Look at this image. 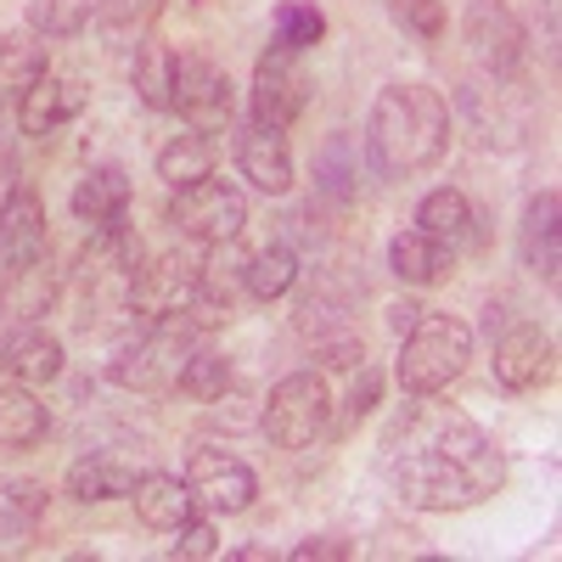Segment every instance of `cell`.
<instances>
[{"instance_id":"6da1fadb","label":"cell","mask_w":562,"mask_h":562,"mask_svg":"<svg viewBox=\"0 0 562 562\" xmlns=\"http://www.w3.org/2000/svg\"><path fill=\"white\" fill-rule=\"evenodd\" d=\"M383 479L411 512H467L506 484V456L461 405L411 394L378 445Z\"/></svg>"},{"instance_id":"7a4b0ae2","label":"cell","mask_w":562,"mask_h":562,"mask_svg":"<svg viewBox=\"0 0 562 562\" xmlns=\"http://www.w3.org/2000/svg\"><path fill=\"white\" fill-rule=\"evenodd\" d=\"M456 113L450 97L422 79H394L378 90V102L366 113V158L378 175H422L450 153Z\"/></svg>"},{"instance_id":"3957f363","label":"cell","mask_w":562,"mask_h":562,"mask_svg":"<svg viewBox=\"0 0 562 562\" xmlns=\"http://www.w3.org/2000/svg\"><path fill=\"white\" fill-rule=\"evenodd\" d=\"M467 360H473V326L456 315L422 310L405 333H400V360H394V383L405 394H445Z\"/></svg>"},{"instance_id":"277c9868","label":"cell","mask_w":562,"mask_h":562,"mask_svg":"<svg viewBox=\"0 0 562 562\" xmlns=\"http://www.w3.org/2000/svg\"><path fill=\"white\" fill-rule=\"evenodd\" d=\"M198 326L192 321H153L140 338H130L113 360H108V383L130 389V394H175L180 371L198 349Z\"/></svg>"},{"instance_id":"5b68a950","label":"cell","mask_w":562,"mask_h":562,"mask_svg":"<svg viewBox=\"0 0 562 562\" xmlns=\"http://www.w3.org/2000/svg\"><path fill=\"white\" fill-rule=\"evenodd\" d=\"M140 259H147V248H140L135 237V225H102V231H90L79 259H74V281H79V293H85V315L90 310H119L130 315V281L140 270Z\"/></svg>"},{"instance_id":"8992f818","label":"cell","mask_w":562,"mask_h":562,"mask_svg":"<svg viewBox=\"0 0 562 562\" xmlns=\"http://www.w3.org/2000/svg\"><path fill=\"white\" fill-rule=\"evenodd\" d=\"M259 428L276 450H310L333 428V389L321 371H288L265 400H259Z\"/></svg>"},{"instance_id":"52a82bcc","label":"cell","mask_w":562,"mask_h":562,"mask_svg":"<svg viewBox=\"0 0 562 562\" xmlns=\"http://www.w3.org/2000/svg\"><path fill=\"white\" fill-rule=\"evenodd\" d=\"M169 225L180 231L186 243H203V248H225L243 237L248 225V198L237 192L231 180H198V186H180L169 192Z\"/></svg>"},{"instance_id":"ba28073f","label":"cell","mask_w":562,"mask_h":562,"mask_svg":"<svg viewBox=\"0 0 562 562\" xmlns=\"http://www.w3.org/2000/svg\"><path fill=\"white\" fill-rule=\"evenodd\" d=\"M198 281H203V259L186 254V248H169V254H153L140 259L135 281H130V315L140 321H186L198 299Z\"/></svg>"},{"instance_id":"9c48e42d","label":"cell","mask_w":562,"mask_h":562,"mask_svg":"<svg viewBox=\"0 0 562 562\" xmlns=\"http://www.w3.org/2000/svg\"><path fill=\"white\" fill-rule=\"evenodd\" d=\"M461 40H467V52H473V63L490 79H512L529 57V29H524L518 12H512V0H467Z\"/></svg>"},{"instance_id":"30bf717a","label":"cell","mask_w":562,"mask_h":562,"mask_svg":"<svg viewBox=\"0 0 562 562\" xmlns=\"http://www.w3.org/2000/svg\"><path fill=\"white\" fill-rule=\"evenodd\" d=\"M180 479L198 495V506L214 512V518H237V512H248L259 501V473L225 445H198L192 456H186Z\"/></svg>"},{"instance_id":"8fae6325","label":"cell","mask_w":562,"mask_h":562,"mask_svg":"<svg viewBox=\"0 0 562 562\" xmlns=\"http://www.w3.org/2000/svg\"><path fill=\"white\" fill-rule=\"evenodd\" d=\"M169 113H180L203 135H220V130H231V119H237V85H231V74L214 57L186 52L180 68H175V108Z\"/></svg>"},{"instance_id":"7c38bea8","label":"cell","mask_w":562,"mask_h":562,"mask_svg":"<svg viewBox=\"0 0 562 562\" xmlns=\"http://www.w3.org/2000/svg\"><path fill=\"white\" fill-rule=\"evenodd\" d=\"M315 97V85L304 74V57L288 52V45H270V52L254 63V85H248V102H254V119L270 124V130H288L304 119Z\"/></svg>"},{"instance_id":"4fadbf2b","label":"cell","mask_w":562,"mask_h":562,"mask_svg":"<svg viewBox=\"0 0 562 562\" xmlns=\"http://www.w3.org/2000/svg\"><path fill=\"white\" fill-rule=\"evenodd\" d=\"M63 299V270L45 254H29V259H0V321L7 326H23V321H45Z\"/></svg>"},{"instance_id":"5bb4252c","label":"cell","mask_w":562,"mask_h":562,"mask_svg":"<svg viewBox=\"0 0 562 562\" xmlns=\"http://www.w3.org/2000/svg\"><path fill=\"white\" fill-rule=\"evenodd\" d=\"M557 371V338L540 321H512L495 338V383L512 394H529L540 383H551Z\"/></svg>"},{"instance_id":"9a60e30c","label":"cell","mask_w":562,"mask_h":562,"mask_svg":"<svg viewBox=\"0 0 562 562\" xmlns=\"http://www.w3.org/2000/svg\"><path fill=\"white\" fill-rule=\"evenodd\" d=\"M237 169H243V180L254 186V192L288 198L293 180H299L293 175V153H288V130H270V124L248 119L237 130Z\"/></svg>"},{"instance_id":"2e32d148","label":"cell","mask_w":562,"mask_h":562,"mask_svg":"<svg viewBox=\"0 0 562 562\" xmlns=\"http://www.w3.org/2000/svg\"><path fill=\"white\" fill-rule=\"evenodd\" d=\"M63 366H68L63 338L45 333L40 321H23V326H12V333H0V371H7L12 383L45 389V383L63 378Z\"/></svg>"},{"instance_id":"e0dca14e","label":"cell","mask_w":562,"mask_h":562,"mask_svg":"<svg viewBox=\"0 0 562 562\" xmlns=\"http://www.w3.org/2000/svg\"><path fill=\"white\" fill-rule=\"evenodd\" d=\"M85 113V85L68 74H40L23 97H18V130L23 135H57L68 119Z\"/></svg>"},{"instance_id":"ac0fdd59","label":"cell","mask_w":562,"mask_h":562,"mask_svg":"<svg viewBox=\"0 0 562 562\" xmlns=\"http://www.w3.org/2000/svg\"><path fill=\"white\" fill-rule=\"evenodd\" d=\"M135 203V186L119 164H90L74 186V220L85 231H102V225H124Z\"/></svg>"},{"instance_id":"d6986e66","label":"cell","mask_w":562,"mask_h":562,"mask_svg":"<svg viewBox=\"0 0 562 562\" xmlns=\"http://www.w3.org/2000/svg\"><path fill=\"white\" fill-rule=\"evenodd\" d=\"M52 248V231H45V198L40 186L18 180V192L0 203V259H29Z\"/></svg>"},{"instance_id":"ffe728a7","label":"cell","mask_w":562,"mask_h":562,"mask_svg":"<svg viewBox=\"0 0 562 562\" xmlns=\"http://www.w3.org/2000/svg\"><path fill=\"white\" fill-rule=\"evenodd\" d=\"M52 512V490L45 479L29 473H0V546H29Z\"/></svg>"},{"instance_id":"44dd1931","label":"cell","mask_w":562,"mask_h":562,"mask_svg":"<svg viewBox=\"0 0 562 562\" xmlns=\"http://www.w3.org/2000/svg\"><path fill=\"white\" fill-rule=\"evenodd\" d=\"M135 467L124 461V456H108V450H90V456H79L74 467H68V479H63V490L79 501V506H108V501H130V490H135Z\"/></svg>"},{"instance_id":"7402d4cb","label":"cell","mask_w":562,"mask_h":562,"mask_svg":"<svg viewBox=\"0 0 562 562\" xmlns=\"http://www.w3.org/2000/svg\"><path fill=\"white\" fill-rule=\"evenodd\" d=\"M557 214H562V198L551 192H535L529 198V209H524V225H518V254H524V270H535L546 288H557V265H562V254H557Z\"/></svg>"},{"instance_id":"603a6c76","label":"cell","mask_w":562,"mask_h":562,"mask_svg":"<svg viewBox=\"0 0 562 562\" xmlns=\"http://www.w3.org/2000/svg\"><path fill=\"white\" fill-rule=\"evenodd\" d=\"M130 501H135V518L147 529H158V535H175L192 512H203L198 495L186 490V479H175V473H140Z\"/></svg>"},{"instance_id":"cb8c5ba5","label":"cell","mask_w":562,"mask_h":562,"mask_svg":"<svg viewBox=\"0 0 562 562\" xmlns=\"http://www.w3.org/2000/svg\"><path fill=\"white\" fill-rule=\"evenodd\" d=\"M389 270L405 281V288H439V281L456 270V248L434 243L428 231H400V237L389 243Z\"/></svg>"},{"instance_id":"d4e9b609","label":"cell","mask_w":562,"mask_h":562,"mask_svg":"<svg viewBox=\"0 0 562 562\" xmlns=\"http://www.w3.org/2000/svg\"><path fill=\"white\" fill-rule=\"evenodd\" d=\"M164 7H169V0H90V23H97V34L108 45L135 52L140 40H153Z\"/></svg>"},{"instance_id":"484cf974","label":"cell","mask_w":562,"mask_h":562,"mask_svg":"<svg viewBox=\"0 0 562 562\" xmlns=\"http://www.w3.org/2000/svg\"><path fill=\"white\" fill-rule=\"evenodd\" d=\"M52 434V411L29 383H0V450H34Z\"/></svg>"},{"instance_id":"4316f807","label":"cell","mask_w":562,"mask_h":562,"mask_svg":"<svg viewBox=\"0 0 562 562\" xmlns=\"http://www.w3.org/2000/svg\"><path fill=\"white\" fill-rule=\"evenodd\" d=\"M299 288V254L288 243H265L243 259V293L259 304H276Z\"/></svg>"},{"instance_id":"83f0119b","label":"cell","mask_w":562,"mask_h":562,"mask_svg":"<svg viewBox=\"0 0 562 562\" xmlns=\"http://www.w3.org/2000/svg\"><path fill=\"white\" fill-rule=\"evenodd\" d=\"M40 74H52V52H45V40L34 29H7V34H0V102L23 97Z\"/></svg>"},{"instance_id":"f1b7e54d","label":"cell","mask_w":562,"mask_h":562,"mask_svg":"<svg viewBox=\"0 0 562 562\" xmlns=\"http://www.w3.org/2000/svg\"><path fill=\"white\" fill-rule=\"evenodd\" d=\"M175 68H180L175 45H164V40H140V45H135L130 79H135V97L147 102L153 113H169V108H175Z\"/></svg>"},{"instance_id":"f546056e","label":"cell","mask_w":562,"mask_h":562,"mask_svg":"<svg viewBox=\"0 0 562 562\" xmlns=\"http://www.w3.org/2000/svg\"><path fill=\"white\" fill-rule=\"evenodd\" d=\"M214 164H220V147H214V135H203V130H186V135L169 140V147H158V180H169V192L209 180Z\"/></svg>"},{"instance_id":"4dcf8cb0","label":"cell","mask_w":562,"mask_h":562,"mask_svg":"<svg viewBox=\"0 0 562 562\" xmlns=\"http://www.w3.org/2000/svg\"><path fill=\"white\" fill-rule=\"evenodd\" d=\"M355 180H360V147L349 130H333L315 153V192L333 198V203H349L355 198Z\"/></svg>"},{"instance_id":"1f68e13d","label":"cell","mask_w":562,"mask_h":562,"mask_svg":"<svg viewBox=\"0 0 562 562\" xmlns=\"http://www.w3.org/2000/svg\"><path fill=\"white\" fill-rule=\"evenodd\" d=\"M416 231H428L445 248H461L467 231H473V203H467L456 186H434V192L416 203Z\"/></svg>"},{"instance_id":"d6a6232c","label":"cell","mask_w":562,"mask_h":562,"mask_svg":"<svg viewBox=\"0 0 562 562\" xmlns=\"http://www.w3.org/2000/svg\"><path fill=\"white\" fill-rule=\"evenodd\" d=\"M270 29H276V45H288V52L304 57L326 40V12L315 7V0H276Z\"/></svg>"},{"instance_id":"836d02e7","label":"cell","mask_w":562,"mask_h":562,"mask_svg":"<svg viewBox=\"0 0 562 562\" xmlns=\"http://www.w3.org/2000/svg\"><path fill=\"white\" fill-rule=\"evenodd\" d=\"M23 29H34L40 40H79L90 29V0H29Z\"/></svg>"},{"instance_id":"e575fe53","label":"cell","mask_w":562,"mask_h":562,"mask_svg":"<svg viewBox=\"0 0 562 562\" xmlns=\"http://www.w3.org/2000/svg\"><path fill=\"white\" fill-rule=\"evenodd\" d=\"M293 326H299V333H304L310 344H321V338H338V333H355L349 304H344L338 293H326V288H315V293H304V299H299Z\"/></svg>"},{"instance_id":"d590c367","label":"cell","mask_w":562,"mask_h":562,"mask_svg":"<svg viewBox=\"0 0 562 562\" xmlns=\"http://www.w3.org/2000/svg\"><path fill=\"white\" fill-rule=\"evenodd\" d=\"M231 383H237V371H231V360L225 355H214V349H192V360H186V371H180V394L186 400H198V405H209V400H220Z\"/></svg>"},{"instance_id":"8d00e7d4","label":"cell","mask_w":562,"mask_h":562,"mask_svg":"<svg viewBox=\"0 0 562 562\" xmlns=\"http://www.w3.org/2000/svg\"><path fill=\"white\" fill-rule=\"evenodd\" d=\"M169 557H186V562H209L220 557V529H214V512H192L180 529H175V546Z\"/></svg>"},{"instance_id":"74e56055","label":"cell","mask_w":562,"mask_h":562,"mask_svg":"<svg viewBox=\"0 0 562 562\" xmlns=\"http://www.w3.org/2000/svg\"><path fill=\"white\" fill-rule=\"evenodd\" d=\"M389 12H394V23L405 29V34H416V40H439L445 34V0H389Z\"/></svg>"},{"instance_id":"f35d334b","label":"cell","mask_w":562,"mask_h":562,"mask_svg":"<svg viewBox=\"0 0 562 562\" xmlns=\"http://www.w3.org/2000/svg\"><path fill=\"white\" fill-rule=\"evenodd\" d=\"M18 180H23V169H18V119L7 113V102H0V203L18 192Z\"/></svg>"},{"instance_id":"ab89813d","label":"cell","mask_w":562,"mask_h":562,"mask_svg":"<svg viewBox=\"0 0 562 562\" xmlns=\"http://www.w3.org/2000/svg\"><path fill=\"white\" fill-rule=\"evenodd\" d=\"M360 546L355 540H344V535H310V540H299L288 557L293 562H349Z\"/></svg>"},{"instance_id":"60d3db41","label":"cell","mask_w":562,"mask_h":562,"mask_svg":"<svg viewBox=\"0 0 562 562\" xmlns=\"http://www.w3.org/2000/svg\"><path fill=\"white\" fill-rule=\"evenodd\" d=\"M378 400H383V371L360 360V378H355V389H349V422L371 416V411H378Z\"/></svg>"},{"instance_id":"b9f144b4","label":"cell","mask_w":562,"mask_h":562,"mask_svg":"<svg viewBox=\"0 0 562 562\" xmlns=\"http://www.w3.org/2000/svg\"><path fill=\"white\" fill-rule=\"evenodd\" d=\"M231 562H276V551L270 546H237V551H225Z\"/></svg>"},{"instance_id":"7bdbcfd3","label":"cell","mask_w":562,"mask_h":562,"mask_svg":"<svg viewBox=\"0 0 562 562\" xmlns=\"http://www.w3.org/2000/svg\"><path fill=\"white\" fill-rule=\"evenodd\" d=\"M416 315H422V304H394V310H389V321H394V333H405V326H411Z\"/></svg>"}]
</instances>
